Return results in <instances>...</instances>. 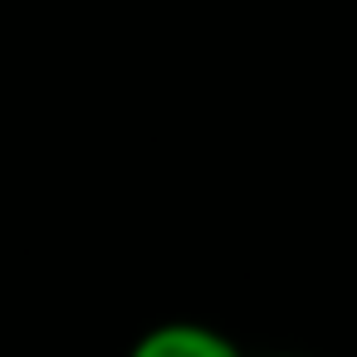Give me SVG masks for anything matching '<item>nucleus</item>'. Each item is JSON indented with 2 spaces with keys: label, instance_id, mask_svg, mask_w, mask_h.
Here are the masks:
<instances>
[{
  "label": "nucleus",
  "instance_id": "f257e3e1",
  "mask_svg": "<svg viewBox=\"0 0 357 357\" xmlns=\"http://www.w3.org/2000/svg\"><path fill=\"white\" fill-rule=\"evenodd\" d=\"M128 357H245L235 337H225L220 328L211 323H191V318H172V323H157L147 328Z\"/></svg>",
  "mask_w": 357,
  "mask_h": 357
},
{
  "label": "nucleus",
  "instance_id": "f03ea898",
  "mask_svg": "<svg viewBox=\"0 0 357 357\" xmlns=\"http://www.w3.org/2000/svg\"><path fill=\"white\" fill-rule=\"evenodd\" d=\"M279 357H294V352H279Z\"/></svg>",
  "mask_w": 357,
  "mask_h": 357
}]
</instances>
